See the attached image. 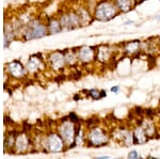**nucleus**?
Wrapping results in <instances>:
<instances>
[{
    "label": "nucleus",
    "mask_w": 160,
    "mask_h": 159,
    "mask_svg": "<svg viewBox=\"0 0 160 159\" xmlns=\"http://www.w3.org/2000/svg\"><path fill=\"white\" fill-rule=\"evenodd\" d=\"M61 135L63 137V139L65 142L71 143L72 141L74 139V136H75V127L74 124L68 121L64 122L63 125L61 126Z\"/></svg>",
    "instance_id": "nucleus-9"
},
{
    "label": "nucleus",
    "mask_w": 160,
    "mask_h": 159,
    "mask_svg": "<svg viewBox=\"0 0 160 159\" xmlns=\"http://www.w3.org/2000/svg\"><path fill=\"white\" fill-rule=\"evenodd\" d=\"M121 15L115 3L111 0H99L94 7L93 17L100 22H109Z\"/></svg>",
    "instance_id": "nucleus-1"
},
{
    "label": "nucleus",
    "mask_w": 160,
    "mask_h": 159,
    "mask_svg": "<svg viewBox=\"0 0 160 159\" xmlns=\"http://www.w3.org/2000/svg\"><path fill=\"white\" fill-rule=\"evenodd\" d=\"M9 71L14 77H22L25 75V68L22 66V64L19 61H14V62L10 63L9 65Z\"/></svg>",
    "instance_id": "nucleus-11"
},
{
    "label": "nucleus",
    "mask_w": 160,
    "mask_h": 159,
    "mask_svg": "<svg viewBox=\"0 0 160 159\" xmlns=\"http://www.w3.org/2000/svg\"><path fill=\"white\" fill-rule=\"evenodd\" d=\"M156 19L160 22V14H159V15H157V16H156Z\"/></svg>",
    "instance_id": "nucleus-24"
},
{
    "label": "nucleus",
    "mask_w": 160,
    "mask_h": 159,
    "mask_svg": "<svg viewBox=\"0 0 160 159\" xmlns=\"http://www.w3.org/2000/svg\"><path fill=\"white\" fill-rule=\"evenodd\" d=\"M47 29H48V33H49V34H58V33L63 31L62 26L60 24V20H58L56 18H52L49 20Z\"/></svg>",
    "instance_id": "nucleus-14"
},
{
    "label": "nucleus",
    "mask_w": 160,
    "mask_h": 159,
    "mask_svg": "<svg viewBox=\"0 0 160 159\" xmlns=\"http://www.w3.org/2000/svg\"><path fill=\"white\" fill-rule=\"evenodd\" d=\"M159 2H160V0H159Z\"/></svg>",
    "instance_id": "nucleus-29"
},
{
    "label": "nucleus",
    "mask_w": 160,
    "mask_h": 159,
    "mask_svg": "<svg viewBox=\"0 0 160 159\" xmlns=\"http://www.w3.org/2000/svg\"><path fill=\"white\" fill-rule=\"evenodd\" d=\"M41 67V60L38 59V57L37 55L32 56L29 60H28L27 63V70L33 73V72H37L38 68Z\"/></svg>",
    "instance_id": "nucleus-15"
},
{
    "label": "nucleus",
    "mask_w": 160,
    "mask_h": 159,
    "mask_svg": "<svg viewBox=\"0 0 160 159\" xmlns=\"http://www.w3.org/2000/svg\"><path fill=\"white\" fill-rule=\"evenodd\" d=\"M77 57L82 64H90L96 61V47L93 46H81L77 49Z\"/></svg>",
    "instance_id": "nucleus-4"
},
{
    "label": "nucleus",
    "mask_w": 160,
    "mask_h": 159,
    "mask_svg": "<svg viewBox=\"0 0 160 159\" xmlns=\"http://www.w3.org/2000/svg\"><path fill=\"white\" fill-rule=\"evenodd\" d=\"M121 14H127L135 10L140 2L139 0H113Z\"/></svg>",
    "instance_id": "nucleus-7"
},
{
    "label": "nucleus",
    "mask_w": 160,
    "mask_h": 159,
    "mask_svg": "<svg viewBox=\"0 0 160 159\" xmlns=\"http://www.w3.org/2000/svg\"><path fill=\"white\" fill-rule=\"evenodd\" d=\"M88 137H89V141L91 142V144L95 145V147H100V145L108 142L107 134H106L102 128L98 127H95L91 129V132H89Z\"/></svg>",
    "instance_id": "nucleus-5"
},
{
    "label": "nucleus",
    "mask_w": 160,
    "mask_h": 159,
    "mask_svg": "<svg viewBox=\"0 0 160 159\" xmlns=\"http://www.w3.org/2000/svg\"><path fill=\"white\" fill-rule=\"evenodd\" d=\"M148 159H157V158H154V157H152V156H149Z\"/></svg>",
    "instance_id": "nucleus-26"
},
{
    "label": "nucleus",
    "mask_w": 160,
    "mask_h": 159,
    "mask_svg": "<svg viewBox=\"0 0 160 159\" xmlns=\"http://www.w3.org/2000/svg\"><path fill=\"white\" fill-rule=\"evenodd\" d=\"M132 24H135L133 20H127V22H124V25H132Z\"/></svg>",
    "instance_id": "nucleus-21"
},
{
    "label": "nucleus",
    "mask_w": 160,
    "mask_h": 159,
    "mask_svg": "<svg viewBox=\"0 0 160 159\" xmlns=\"http://www.w3.org/2000/svg\"><path fill=\"white\" fill-rule=\"evenodd\" d=\"M133 140L138 144H143V143H145L148 141V134H146V132L142 126L137 127L135 129V132H133Z\"/></svg>",
    "instance_id": "nucleus-13"
},
{
    "label": "nucleus",
    "mask_w": 160,
    "mask_h": 159,
    "mask_svg": "<svg viewBox=\"0 0 160 159\" xmlns=\"http://www.w3.org/2000/svg\"><path fill=\"white\" fill-rule=\"evenodd\" d=\"M117 159H120V158H117Z\"/></svg>",
    "instance_id": "nucleus-28"
},
{
    "label": "nucleus",
    "mask_w": 160,
    "mask_h": 159,
    "mask_svg": "<svg viewBox=\"0 0 160 159\" xmlns=\"http://www.w3.org/2000/svg\"><path fill=\"white\" fill-rule=\"evenodd\" d=\"M64 56H65V60H66V64H69V65H73L77 62L78 60V57H77V52H74L72 50H68L64 52Z\"/></svg>",
    "instance_id": "nucleus-16"
},
{
    "label": "nucleus",
    "mask_w": 160,
    "mask_h": 159,
    "mask_svg": "<svg viewBox=\"0 0 160 159\" xmlns=\"http://www.w3.org/2000/svg\"><path fill=\"white\" fill-rule=\"evenodd\" d=\"M142 127L144 128V130H145L148 135H153L155 128H154V124L152 123V121H149V120L148 121H145L144 122V124L142 125Z\"/></svg>",
    "instance_id": "nucleus-17"
},
{
    "label": "nucleus",
    "mask_w": 160,
    "mask_h": 159,
    "mask_svg": "<svg viewBox=\"0 0 160 159\" xmlns=\"http://www.w3.org/2000/svg\"><path fill=\"white\" fill-rule=\"evenodd\" d=\"M96 159H109V156H104V157H97Z\"/></svg>",
    "instance_id": "nucleus-22"
},
{
    "label": "nucleus",
    "mask_w": 160,
    "mask_h": 159,
    "mask_svg": "<svg viewBox=\"0 0 160 159\" xmlns=\"http://www.w3.org/2000/svg\"><path fill=\"white\" fill-rule=\"evenodd\" d=\"M138 158V152L137 151H132L128 154V159H137Z\"/></svg>",
    "instance_id": "nucleus-19"
},
{
    "label": "nucleus",
    "mask_w": 160,
    "mask_h": 159,
    "mask_svg": "<svg viewBox=\"0 0 160 159\" xmlns=\"http://www.w3.org/2000/svg\"><path fill=\"white\" fill-rule=\"evenodd\" d=\"M120 86H114V87H112V88L110 89V91L112 92V93H115V94H118V92H120Z\"/></svg>",
    "instance_id": "nucleus-20"
},
{
    "label": "nucleus",
    "mask_w": 160,
    "mask_h": 159,
    "mask_svg": "<svg viewBox=\"0 0 160 159\" xmlns=\"http://www.w3.org/2000/svg\"><path fill=\"white\" fill-rule=\"evenodd\" d=\"M157 46H158V48L160 49V37H158V42H157Z\"/></svg>",
    "instance_id": "nucleus-23"
},
{
    "label": "nucleus",
    "mask_w": 160,
    "mask_h": 159,
    "mask_svg": "<svg viewBox=\"0 0 160 159\" xmlns=\"http://www.w3.org/2000/svg\"><path fill=\"white\" fill-rule=\"evenodd\" d=\"M115 51L113 46L109 44H100L96 46V61L100 64H107L113 59Z\"/></svg>",
    "instance_id": "nucleus-3"
},
{
    "label": "nucleus",
    "mask_w": 160,
    "mask_h": 159,
    "mask_svg": "<svg viewBox=\"0 0 160 159\" xmlns=\"http://www.w3.org/2000/svg\"><path fill=\"white\" fill-rule=\"evenodd\" d=\"M137 159H142V158H137Z\"/></svg>",
    "instance_id": "nucleus-27"
},
{
    "label": "nucleus",
    "mask_w": 160,
    "mask_h": 159,
    "mask_svg": "<svg viewBox=\"0 0 160 159\" xmlns=\"http://www.w3.org/2000/svg\"><path fill=\"white\" fill-rule=\"evenodd\" d=\"M141 44H142V41L141 40H131V41H128V42H125L123 44V47H122V51L124 55L126 56H136V55H139L141 52Z\"/></svg>",
    "instance_id": "nucleus-6"
},
{
    "label": "nucleus",
    "mask_w": 160,
    "mask_h": 159,
    "mask_svg": "<svg viewBox=\"0 0 160 159\" xmlns=\"http://www.w3.org/2000/svg\"><path fill=\"white\" fill-rule=\"evenodd\" d=\"M49 62L52 66V68L55 70H61L65 66L66 60H65V56L64 52L61 51H55L49 56Z\"/></svg>",
    "instance_id": "nucleus-8"
},
{
    "label": "nucleus",
    "mask_w": 160,
    "mask_h": 159,
    "mask_svg": "<svg viewBox=\"0 0 160 159\" xmlns=\"http://www.w3.org/2000/svg\"><path fill=\"white\" fill-rule=\"evenodd\" d=\"M144 1H148V0H139V2H140V3H142V2H144Z\"/></svg>",
    "instance_id": "nucleus-25"
},
{
    "label": "nucleus",
    "mask_w": 160,
    "mask_h": 159,
    "mask_svg": "<svg viewBox=\"0 0 160 159\" xmlns=\"http://www.w3.org/2000/svg\"><path fill=\"white\" fill-rule=\"evenodd\" d=\"M16 145H17V148L18 151H25L26 147H27V140L24 136H20L17 139V142H16Z\"/></svg>",
    "instance_id": "nucleus-18"
},
{
    "label": "nucleus",
    "mask_w": 160,
    "mask_h": 159,
    "mask_svg": "<svg viewBox=\"0 0 160 159\" xmlns=\"http://www.w3.org/2000/svg\"><path fill=\"white\" fill-rule=\"evenodd\" d=\"M48 147H49L51 152H59V151L62 150L63 143H62V140L57 135H51L48 138Z\"/></svg>",
    "instance_id": "nucleus-12"
},
{
    "label": "nucleus",
    "mask_w": 160,
    "mask_h": 159,
    "mask_svg": "<svg viewBox=\"0 0 160 159\" xmlns=\"http://www.w3.org/2000/svg\"><path fill=\"white\" fill-rule=\"evenodd\" d=\"M76 12L80 18L82 27H87V26H89L90 24H92L94 17H93V15L90 13V11L88 9H86V7H79Z\"/></svg>",
    "instance_id": "nucleus-10"
},
{
    "label": "nucleus",
    "mask_w": 160,
    "mask_h": 159,
    "mask_svg": "<svg viewBox=\"0 0 160 159\" xmlns=\"http://www.w3.org/2000/svg\"><path fill=\"white\" fill-rule=\"evenodd\" d=\"M48 33L47 26H45L38 20H32L28 26V29L25 33V38L27 41L37 40L46 37Z\"/></svg>",
    "instance_id": "nucleus-2"
}]
</instances>
